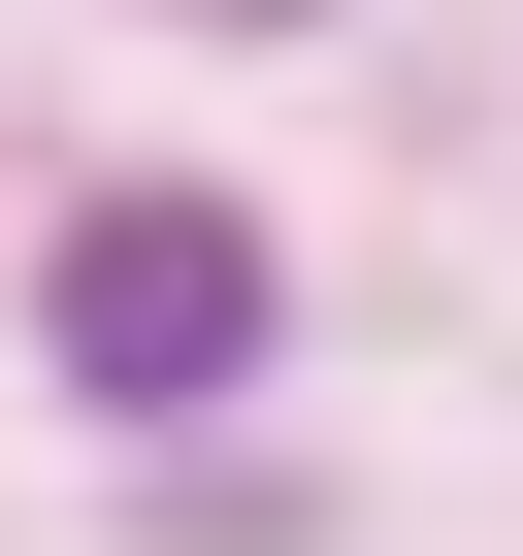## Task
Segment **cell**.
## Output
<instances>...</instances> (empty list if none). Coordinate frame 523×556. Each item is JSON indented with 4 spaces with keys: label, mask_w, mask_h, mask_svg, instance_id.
Masks as SVG:
<instances>
[{
    "label": "cell",
    "mask_w": 523,
    "mask_h": 556,
    "mask_svg": "<svg viewBox=\"0 0 523 556\" xmlns=\"http://www.w3.org/2000/svg\"><path fill=\"white\" fill-rule=\"evenodd\" d=\"M34 361H66L99 426H196V393L262 361V229H229V197H66V262H34Z\"/></svg>",
    "instance_id": "obj_1"
}]
</instances>
